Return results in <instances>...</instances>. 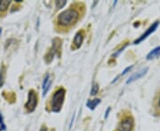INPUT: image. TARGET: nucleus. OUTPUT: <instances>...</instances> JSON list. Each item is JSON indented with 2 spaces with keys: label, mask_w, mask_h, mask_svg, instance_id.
<instances>
[{
  "label": "nucleus",
  "mask_w": 160,
  "mask_h": 131,
  "mask_svg": "<svg viewBox=\"0 0 160 131\" xmlns=\"http://www.w3.org/2000/svg\"><path fill=\"white\" fill-rule=\"evenodd\" d=\"M80 14L81 12L79 11V7L71 6L69 9L65 10L58 15L56 25L60 29L67 30L71 29L78 21V20L80 19Z\"/></svg>",
  "instance_id": "1"
},
{
  "label": "nucleus",
  "mask_w": 160,
  "mask_h": 131,
  "mask_svg": "<svg viewBox=\"0 0 160 131\" xmlns=\"http://www.w3.org/2000/svg\"><path fill=\"white\" fill-rule=\"evenodd\" d=\"M66 91L63 88H60L55 91L52 97L51 100V110L54 113H58L61 111L62 107L64 98H65Z\"/></svg>",
  "instance_id": "2"
},
{
  "label": "nucleus",
  "mask_w": 160,
  "mask_h": 131,
  "mask_svg": "<svg viewBox=\"0 0 160 131\" xmlns=\"http://www.w3.org/2000/svg\"><path fill=\"white\" fill-rule=\"evenodd\" d=\"M37 105H38V96H37V93L33 90H31L29 92V98H28V101H27L26 105H25V108L28 110V112L31 113V112H33L36 109Z\"/></svg>",
  "instance_id": "3"
},
{
  "label": "nucleus",
  "mask_w": 160,
  "mask_h": 131,
  "mask_svg": "<svg viewBox=\"0 0 160 131\" xmlns=\"http://www.w3.org/2000/svg\"><path fill=\"white\" fill-rule=\"evenodd\" d=\"M133 128V120L132 117H125L118 125V131H132Z\"/></svg>",
  "instance_id": "4"
},
{
  "label": "nucleus",
  "mask_w": 160,
  "mask_h": 131,
  "mask_svg": "<svg viewBox=\"0 0 160 131\" xmlns=\"http://www.w3.org/2000/svg\"><path fill=\"white\" fill-rule=\"evenodd\" d=\"M158 26V22L157 21V22H155L151 27H149V29H148V30H147V31H146V32H145V33H144V34H143L138 39V40H136L135 42H134V44H139V43H141L142 41L144 40L145 38H147V37H148V35H149L150 34H152L155 30L157 29Z\"/></svg>",
  "instance_id": "5"
},
{
  "label": "nucleus",
  "mask_w": 160,
  "mask_h": 131,
  "mask_svg": "<svg viewBox=\"0 0 160 131\" xmlns=\"http://www.w3.org/2000/svg\"><path fill=\"white\" fill-rule=\"evenodd\" d=\"M84 36H85V32L83 30H80L76 34L74 40H73V44L76 46V48H79L80 46L82 45V43L84 41Z\"/></svg>",
  "instance_id": "6"
},
{
  "label": "nucleus",
  "mask_w": 160,
  "mask_h": 131,
  "mask_svg": "<svg viewBox=\"0 0 160 131\" xmlns=\"http://www.w3.org/2000/svg\"><path fill=\"white\" fill-rule=\"evenodd\" d=\"M148 70H149L148 68H145L142 69L141 71L137 72L136 74H132L131 77L129 78V80H127L126 83H131V82H132L138 80V79H140V78H142V76H144V75L146 74V73L148 72Z\"/></svg>",
  "instance_id": "7"
},
{
  "label": "nucleus",
  "mask_w": 160,
  "mask_h": 131,
  "mask_svg": "<svg viewBox=\"0 0 160 131\" xmlns=\"http://www.w3.org/2000/svg\"><path fill=\"white\" fill-rule=\"evenodd\" d=\"M52 83V78L50 76V74H47L45 77V80H44V82H43V96H45L47 91L50 88V85Z\"/></svg>",
  "instance_id": "8"
},
{
  "label": "nucleus",
  "mask_w": 160,
  "mask_h": 131,
  "mask_svg": "<svg viewBox=\"0 0 160 131\" xmlns=\"http://www.w3.org/2000/svg\"><path fill=\"white\" fill-rule=\"evenodd\" d=\"M158 56H160V46L155 48L153 51L149 52L148 56H147V59H152V58H155L158 57Z\"/></svg>",
  "instance_id": "9"
},
{
  "label": "nucleus",
  "mask_w": 160,
  "mask_h": 131,
  "mask_svg": "<svg viewBox=\"0 0 160 131\" xmlns=\"http://www.w3.org/2000/svg\"><path fill=\"white\" fill-rule=\"evenodd\" d=\"M11 5V1L9 0H1L0 1V12H6L9 6Z\"/></svg>",
  "instance_id": "10"
},
{
  "label": "nucleus",
  "mask_w": 160,
  "mask_h": 131,
  "mask_svg": "<svg viewBox=\"0 0 160 131\" xmlns=\"http://www.w3.org/2000/svg\"><path fill=\"white\" fill-rule=\"evenodd\" d=\"M101 102V100L99 99V98H96V99H93V100H88L87 103H86V105L89 107L90 109H94L96 106H97L98 105L100 104Z\"/></svg>",
  "instance_id": "11"
},
{
  "label": "nucleus",
  "mask_w": 160,
  "mask_h": 131,
  "mask_svg": "<svg viewBox=\"0 0 160 131\" xmlns=\"http://www.w3.org/2000/svg\"><path fill=\"white\" fill-rule=\"evenodd\" d=\"M5 75H6V70L3 68V69L1 68V71H0V87H2V85L4 84Z\"/></svg>",
  "instance_id": "12"
},
{
  "label": "nucleus",
  "mask_w": 160,
  "mask_h": 131,
  "mask_svg": "<svg viewBox=\"0 0 160 131\" xmlns=\"http://www.w3.org/2000/svg\"><path fill=\"white\" fill-rule=\"evenodd\" d=\"M66 1H56L55 2V6L57 7V9H61V8H62L63 6L66 5Z\"/></svg>",
  "instance_id": "13"
},
{
  "label": "nucleus",
  "mask_w": 160,
  "mask_h": 131,
  "mask_svg": "<svg viewBox=\"0 0 160 131\" xmlns=\"http://www.w3.org/2000/svg\"><path fill=\"white\" fill-rule=\"evenodd\" d=\"M98 91H99V86H98V84H93V87H92V91H91L92 96L96 95Z\"/></svg>",
  "instance_id": "14"
},
{
  "label": "nucleus",
  "mask_w": 160,
  "mask_h": 131,
  "mask_svg": "<svg viewBox=\"0 0 160 131\" xmlns=\"http://www.w3.org/2000/svg\"><path fill=\"white\" fill-rule=\"evenodd\" d=\"M132 66H131V67H129V68H126V70H124V72L122 73V75H123V74H126V73L128 72V71H130V70H131V69H132Z\"/></svg>",
  "instance_id": "15"
},
{
  "label": "nucleus",
  "mask_w": 160,
  "mask_h": 131,
  "mask_svg": "<svg viewBox=\"0 0 160 131\" xmlns=\"http://www.w3.org/2000/svg\"><path fill=\"white\" fill-rule=\"evenodd\" d=\"M41 131H53V130H51V129H47L46 127H45V128H42Z\"/></svg>",
  "instance_id": "16"
},
{
  "label": "nucleus",
  "mask_w": 160,
  "mask_h": 131,
  "mask_svg": "<svg viewBox=\"0 0 160 131\" xmlns=\"http://www.w3.org/2000/svg\"><path fill=\"white\" fill-rule=\"evenodd\" d=\"M158 109L160 110V97L159 98H158Z\"/></svg>",
  "instance_id": "17"
},
{
  "label": "nucleus",
  "mask_w": 160,
  "mask_h": 131,
  "mask_svg": "<svg viewBox=\"0 0 160 131\" xmlns=\"http://www.w3.org/2000/svg\"><path fill=\"white\" fill-rule=\"evenodd\" d=\"M1 30H2V29H0V33H1Z\"/></svg>",
  "instance_id": "18"
}]
</instances>
